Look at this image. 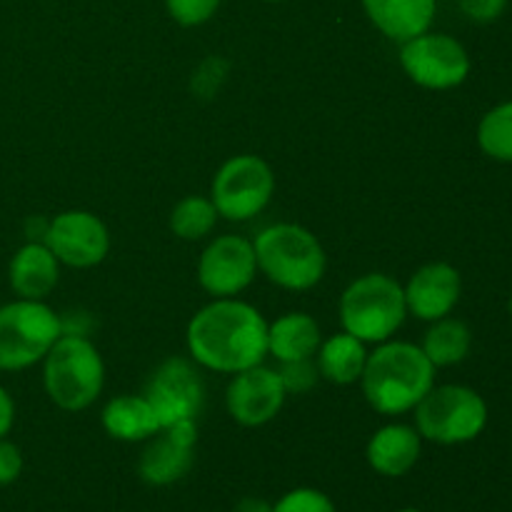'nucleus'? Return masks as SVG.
Wrapping results in <instances>:
<instances>
[{"label":"nucleus","mask_w":512,"mask_h":512,"mask_svg":"<svg viewBox=\"0 0 512 512\" xmlns=\"http://www.w3.org/2000/svg\"><path fill=\"white\" fill-rule=\"evenodd\" d=\"M190 358L215 373L235 375L268 355V323L250 303L215 298L193 315L185 333Z\"/></svg>","instance_id":"obj_1"},{"label":"nucleus","mask_w":512,"mask_h":512,"mask_svg":"<svg viewBox=\"0 0 512 512\" xmlns=\"http://www.w3.org/2000/svg\"><path fill=\"white\" fill-rule=\"evenodd\" d=\"M363 395L380 415H403L430 393L435 385V365L420 345L385 340L368 355L360 375Z\"/></svg>","instance_id":"obj_2"},{"label":"nucleus","mask_w":512,"mask_h":512,"mask_svg":"<svg viewBox=\"0 0 512 512\" xmlns=\"http://www.w3.org/2000/svg\"><path fill=\"white\" fill-rule=\"evenodd\" d=\"M258 270L270 283L285 290H310L325 275V250L308 228L295 223H275L260 230L253 240Z\"/></svg>","instance_id":"obj_3"},{"label":"nucleus","mask_w":512,"mask_h":512,"mask_svg":"<svg viewBox=\"0 0 512 512\" xmlns=\"http://www.w3.org/2000/svg\"><path fill=\"white\" fill-rule=\"evenodd\" d=\"M43 385L60 410L78 413L98 400L105 365L98 348L85 335L63 333L43 358Z\"/></svg>","instance_id":"obj_4"},{"label":"nucleus","mask_w":512,"mask_h":512,"mask_svg":"<svg viewBox=\"0 0 512 512\" xmlns=\"http://www.w3.org/2000/svg\"><path fill=\"white\" fill-rule=\"evenodd\" d=\"M408 315L403 285L385 273L353 280L340 298V323L345 333L363 343H385Z\"/></svg>","instance_id":"obj_5"},{"label":"nucleus","mask_w":512,"mask_h":512,"mask_svg":"<svg viewBox=\"0 0 512 512\" xmlns=\"http://www.w3.org/2000/svg\"><path fill=\"white\" fill-rule=\"evenodd\" d=\"M488 425V405L465 385H440L415 405L420 438L440 445H460L478 438Z\"/></svg>","instance_id":"obj_6"},{"label":"nucleus","mask_w":512,"mask_h":512,"mask_svg":"<svg viewBox=\"0 0 512 512\" xmlns=\"http://www.w3.org/2000/svg\"><path fill=\"white\" fill-rule=\"evenodd\" d=\"M63 335V318L43 300L18 298L0 308V370L40 363Z\"/></svg>","instance_id":"obj_7"},{"label":"nucleus","mask_w":512,"mask_h":512,"mask_svg":"<svg viewBox=\"0 0 512 512\" xmlns=\"http://www.w3.org/2000/svg\"><path fill=\"white\" fill-rule=\"evenodd\" d=\"M273 193L275 175L270 165L258 155H235L215 173L210 200L225 220L243 223L263 213Z\"/></svg>","instance_id":"obj_8"},{"label":"nucleus","mask_w":512,"mask_h":512,"mask_svg":"<svg viewBox=\"0 0 512 512\" xmlns=\"http://www.w3.org/2000/svg\"><path fill=\"white\" fill-rule=\"evenodd\" d=\"M400 65L413 83L428 90H450L470 75L463 43L445 33H423L400 43Z\"/></svg>","instance_id":"obj_9"},{"label":"nucleus","mask_w":512,"mask_h":512,"mask_svg":"<svg viewBox=\"0 0 512 512\" xmlns=\"http://www.w3.org/2000/svg\"><path fill=\"white\" fill-rule=\"evenodd\" d=\"M43 243L68 268H93L110 250V233L98 215L88 210H65L48 220Z\"/></svg>","instance_id":"obj_10"},{"label":"nucleus","mask_w":512,"mask_h":512,"mask_svg":"<svg viewBox=\"0 0 512 512\" xmlns=\"http://www.w3.org/2000/svg\"><path fill=\"white\" fill-rule=\"evenodd\" d=\"M258 273L255 248L243 235H220L198 260V283L215 298H233L253 283Z\"/></svg>","instance_id":"obj_11"},{"label":"nucleus","mask_w":512,"mask_h":512,"mask_svg":"<svg viewBox=\"0 0 512 512\" xmlns=\"http://www.w3.org/2000/svg\"><path fill=\"white\" fill-rule=\"evenodd\" d=\"M143 395L153 405L160 428H168L180 420H195L203 405V383L188 360L170 358L150 375Z\"/></svg>","instance_id":"obj_12"},{"label":"nucleus","mask_w":512,"mask_h":512,"mask_svg":"<svg viewBox=\"0 0 512 512\" xmlns=\"http://www.w3.org/2000/svg\"><path fill=\"white\" fill-rule=\"evenodd\" d=\"M285 398H288V390L278 370L265 368L260 363L255 368L235 373L225 393V405L235 423L245 428H260L280 413Z\"/></svg>","instance_id":"obj_13"},{"label":"nucleus","mask_w":512,"mask_h":512,"mask_svg":"<svg viewBox=\"0 0 512 512\" xmlns=\"http://www.w3.org/2000/svg\"><path fill=\"white\" fill-rule=\"evenodd\" d=\"M195 443H198L195 420H180L168 428H160L153 438H148V445L140 455V478L155 488L178 483L193 468Z\"/></svg>","instance_id":"obj_14"},{"label":"nucleus","mask_w":512,"mask_h":512,"mask_svg":"<svg viewBox=\"0 0 512 512\" xmlns=\"http://www.w3.org/2000/svg\"><path fill=\"white\" fill-rule=\"evenodd\" d=\"M460 290H463V280L453 265L428 263L410 275L403 293L408 313L435 323V320L453 313L460 300Z\"/></svg>","instance_id":"obj_15"},{"label":"nucleus","mask_w":512,"mask_h":512,"mask_svg":"<svg viewBox=\"0 0 512 512\" xmlns=\"http://www.w3.org/2000/svg\"><path fill=\"white\" fill-rule=\"evenodd\" d=\"M10 288L18 298L43 300L55 290L60 280V260L40 240H30L10 260Z\"/></svg>","instance_id":"obj_16"},{"label":"nucleus","mask_w":512,"mask_h":512,"mask_svg":"<svg viewBox=\"0 0 512 512\" xmlns=\"http://www.w3.org/2000/svg\"><path fill=\"white\" fill-rule=\"evenodd\" d=\"M420 448H423V438L418 430L395 423L385 425L370 438L365 458L375 473L385 478H403L420 460Z\"/></svg>","instance_id":"obj_17"},{"label":"nucleus","mask_w":512,"mask_h":512,"mask_svg":"<svg viewBox=\"0 0 512 512\" xmlns=\"http://www.w3.org/2000/svg\"><path fill=\"white\" fill-rule=\"evenodd\" d=\"M363 8L380 33L405 43L415 35L428 33L438 0H363Z\"/></svg>","instance_id":"obj_18"},{"label":"nucleus","mask_w":512,"mask_h":512,"mask_svg":"<svg viewBox=\"0 0 512 512\" xmlns=\"http://www.w3.org/2000/svg\"><path fill=\"white\" fill-rule=\"evenodd\" d=\"M103 428L110 438L143 443L160 430V420L145 395H118L103 408Z\"/></svg>","instance_id":"obj_19"},{"label":"nucleus","mask_w":512,"mask_h":512,"mask_svg":"<svg viewBox=\"0 0 512 512\" xmlns=\"http://www.w3.org/2000/svg\"><path fill=\"white\" fill-rule=\"evenodd\" d=\"M320 348V328L308 313H285L268 325V355L278 363L310 360Z\"/></svg>","instance_id":"obj_20"},{"label":"nucleus","mask_w":512,"mask_h":512,"mask_svg":"<svg viewBox=\"0 0 512 512\" xmlns=\"http://www.w3.org/2000/svg\"><path fill=\"white\" fill-rule=\"evenodd\" d=\"M368 363V350L363 340L350 333H338L320 343L318 348V375L335 385H353L363 375Z\"/></svg>","instance_id":"obj_21"},{"label":"nucleus","mask_w":512,"mask_h":512,"mask_svg":"<svg viewBox=\"0 0 512 512\" xmlns=\"http://www.w3.org/2000/svg\"><path fill=\"white\" fill-rule=\"evenodd\" d=\"M470 345H473V335H470L468 325L445 315V318L435 320L433 328L425 333L420 348L435 368H450L468 358Z\"/></svg>","instance_id":"obj_22"},{"label":"nucleus","mask_w":512,"mask_h":512,"mask_svg":"<svg viewBox=\"0 0 512 512\" xmlns=\"http://www.w3.org/2000/svg\"><path fill=\"white\" fill-rule=\"evenodd\" d=\"M218 223V210L213 200L188 195L180 200L170 213V230L183 240H200L210 233Z\"/></svg>","instance_id":"obj_23"},{"label":"nucleus","mask_w":512,"mask_h":512,"mask_svg":"<svg viewBox=\"0 0 512 512\" xmlns=\"http://www.w3.org/2000/svg\"><path fill=\"white\" fill-rule=\"evenodd\" d=\"M478 145L500 163H512V100L498 105L478 125Z\"/></svg>","instance_id":"obj_24"},{"label":"nucleus","mask_w":512,"mask_h":512,"mask_svg":"<svg viewBox=\"0 0 512 512\" xmlns=\"http://www.w3.org/2000/svg\"><path fill=\"white\" fill-rule=\"evenodd\" d=\"M170 18L183 28H195L203 25L218 13L220 0H165Z\"/></svg>","instance_id":"obj_25"},{"label":"nucleus","mask_w":512,"mask_h":512,"mask_svg":"<svg viewBox=\"0 0 512 512\" xmlns=\"http://www.w3.org/2000/svg\"><path fill=\"white\" fill-rule=\"evenodd\" d=\"M273 512H335L333 500L315 488H298L285 493L278 503L273 505Z\"/></svg>","instance_id":"obj_26"},{"label":"nucleus","mask_w":512,"mask_h":512,"mask_svg":"<svg viewBox=\"0 0 512 512\" xmlns=\"http://www.w3.org/2000/svg\"><path fill=\"white\" fill-rule=\"evenodd\" d=\"M278 373L288 393H305L318 380V365H313V358L298 360V363H283V370H278Z\"/></svg>","instance_id":"obj_27"},{"label":"nucleus","mask_w":512,"mask_h":512,"mask_svg":"<svg viewBox=\"0 0 512 512\" xmlns=\"http://www.w3.org/2000/svg\"><path fill=\"white\" fill-rule=\"evenodd\" d=\"M458 5L473 23H493L505 13L508 0H458Z\"/></svg>","instance_id":"obj_28"},{"label":"nucleus","mask_w":512,"mask_h":512,"mask_svg":"<svg viewBox=\"0 0 512 512\" xmlns=\"http://www.w3.org/2000/svg\"><path fill=\"white\" fill-rule=\"evenodd\" d=\"M23 473V453L15 443L0 438V488L13 485Z\"/></svg>","instance_id":"obj_29"},{"label":"nucleus","mask_w":512,"mask_h":512,"mask_svg":"<svg viewBox=\"0 0 512 512\" xmlns=\"http://www.w3.org/2000/svg\"><path fill=\"white\" fill-rule=\"evenodd\" d=\"M13 423H15V403L13 398H10L8 390L0 385V438H5V435L10 433Z\"/></svg>","instance_id":"obj_30"},{"label":"nucleus","mask_w":512,"mask_h":512,"mask_svg":"<svg viewBox=\"0 0 512 512\" xmlns=\"http://www.w3.org/2000/svg\"><path fill=\"white\" fill-rule=\"evenodd\" d=\"M235 512H273V505L263 498H243Z\"/></svg>","instance_id":"obj_31"},{"label":"nucleus","mask_w":512,"mask_h":512,"mask_svg":"<svg viewBox=\"0 0 512 512\" xmlns=\"http://www.w3.org/2000/svg\"><path fill=\"white\" fill-rule=\"evenodd\" d=\"M398 512H423V510H415V508H408V510H398Z\"/></svg>","instance_id":"obj_32"},{"label":"nucleus","mask_w":512,"mask_h":512,"mask_svg":"<svg viewBox=\"0 0 512 512\" xmlns=\"http://www.w3.org/2000/svg\"><path fill=\"white\" fill-rule=\"evenodd\" d=\"M265 3H280V0H265Z\"/></svg>","instance_id":"obj_33"},{"label":"nucleus","mask_w":512,"mask_h":512,"mask_svg":"<svg viewBox=\"0 0 512 512\" xmlns=\"http://www.w3.org/2000/svg\"><path fill=\"white\" fill-rule=\"evenodd\" d=\"M510 313H512V295H510Z\"/></svg>","instance_id":"obj_34"}]
</instances>
